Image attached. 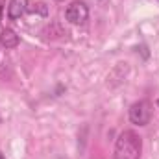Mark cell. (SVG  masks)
Wrapping results in <instances>:
<instances>
[{"mask_svg":"<svg viewBox=\"0 0 159 159\" xmlns=\"http://www.w3.org/2000/svg\"><path fill=\"white\" fill-rule=\"evenodd\" d=\"M157 107H159V100H157Z\"/></svg>","mask_w":159,"mask_h":159,"instance_id":"ba28073f","label":"cell"},{"mask_svg":"<svg viewBox=\"0 0 159 159\" xmlns=\"http://www.w3.org/2000/svg\"><path fill=\"white\" fill-rule=\"evenodd\" d=\"M157 2H159V0H157Z\"/></svg>","mask_w":159,"mask_h":159,"instance_id":"30bf717a","label":"cell"},{"mask_svg":"<svg viewBox=\"0 0 159 159\" xmlns=\"http://www.w3.org/2000/svg\"><path fill=\"white\" fill-rule=\"evenodd\" d=\"M20 43V37L11 30V28H4L2 34H0V44L4 48H17Z\"/></svg>","mask_w":159,"mask_h":159,"instance_id":"5b68a950","label":"cell"},{"mask_svg":"<svg viewBox=\"0 0 159 159\" xmlns=\"http://www.w3.org/2000/svg\"><path fill=\"white\" fill-rule=\"evenodd\" d=\"M152 119V104L148 100H139L129 107V120L137 126H146Z\"/></svg>","mask_w":159,"mask_h":159,"instance_id":"7a4b0ae2","label":"cell"},{"mask_svg":"<svg viewBox=\"0 0 159 159\" xmlns=\"http://www.w3.org/2000/svg\"><path fill=\"white\" fill-rule=\"evenodd\" d=\"M143 154V139L131 131V129H126L122 131L115 143V152H113V157L115 159H141Z\"/></svg>","mask_w":159,"mask_h":159,"instance_id":"6da1fadb","label":"cell"},{"mask_svg":"<svg viewBox=\"0 0 159 159\" xmlns=\"http://www.w3.org/2000/svg\"><path fill=\"white\" fill-rule=\"evenodd\" d=\"M4 0H0V15H2V7H4V4H2Z\"/></svg>","mask_w":159,"mask_h":159,"instance_id":"8992f818","label":"cell"},{"mask_svg":"<svg viewBox=\"0 0 159 159\" xmlns=\"http://www.w3.org/2000/svg\"><path fill=\"white\" fill-rule=\"evenodd\" d=\"M0 159H6V157H4V154H2V152H0Z\"/></svg>","mask_w":159,"mask_h":159,"instance_id":"52a82bcc","label":"cell"},{"mask_svg":"<svg viewBox=\"0 0 159 159\" xmlns=\"http://www.w3.org/2000/svg\"><path fill=\"white\" fill-rule=\"evenodd\" d=\"M59 2H61V0H59Z\"/></svg>","mask_w":159,"mask_h":159,"instance_id":"9c48e42d","label":"cell"},{"mask_svg":"<svg viewBox=\"0 0 159 159\" xmlns=\"http://www.w3.org/2000/svg\"><path fill=\"white\" fill-rule=\"evenodd\" d=\"M28 9V0H11L9 6H7V17L11 20L15 19H20Z\"/></svg>","mask_w":159,"mask_h":159,"instance_id":"277c9868","label":"cell"},{"mask_svg":"<svg viewBox=\"0 0 159 159\" xmlns=\"http://www.w3.org/2000/svg\"><path fill=\"white\" fill-rule=\"evenodd\" d=\"M65 17H67V20H69L70 24H83V22L89 19V7H87L85 2L76 0V2H72V4L67 7Z\"/></svg>","mask_w":159,"mask_h":159,"instance_id":"3957f363","label":"cell"}]
</instances>
